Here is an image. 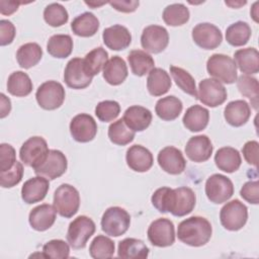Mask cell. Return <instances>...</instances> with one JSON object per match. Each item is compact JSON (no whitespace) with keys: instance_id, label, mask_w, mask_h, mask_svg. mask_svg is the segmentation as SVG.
I'll return each instance as SVG.
<instances>
[{"instance_id":"37","label":"cell","mask_w":259,"mask_h":259,"mask_svg":"<svg viewBox=\"0 0 259 259\" xmlns=\"http://www.w3.org/2000/svg\"><path fill=\"white\" fill-rule=\"evenodd\" d=\"M47 51L54 58H67L73 51V39L69 34H54L48 40Z\"/></svg>"},{"instance_id":"7","label":"cell","mask_w":259,"mask_h":259,"mask_svg":"<svg viewBox=\"0 0 259 259\" xmlns=\"http://www.w3.org/2000/svg\"><path fill=\"white\" fill-rule=\"evenodd\" d=\"M248 208L239 199L227 202L220 211L222 226L228 231H239L247 223Z\"/></svg>"},{"instance_id":"51","label":"cell","mask_w":259,"mask_h":259,"mask_svg":"<svg viewBox=\"0 0 259 259\" xmlns=\"http://www.w3.org/2000/svg\"><path fill=\"white\" fill-rule=\"evenodd\" d=\"M15 33V26L11 21L7 19L0 20V45L2 47L10 45L14 39Z\"/></svg>"},{"instance_id":"3","label":"cell","mask_w":259,"mask_h":259,"mask_svg":"<svg viewBox=\"0 0 259 259\" xmlns=\"http://www.w3.org/2000/svg\"><path fill=\"white\" fill-rule=\"evenodd\" d=\"M207 73L213 79L226 83L233 84L237 81V66L234 60L224 54H213L206 62Z\"/></svg>"},{"instance_id":"52","label":"cell","mask_w":259,"mask_h":259,"mask_svg":"<svg viewBox=\"0 0 259 259\" xmlns=\"http://www.w3.org/2000/svg\"><path fill=\"white\" fill-rule=\"evenodd\" d=\"M258 150L259 144L257 141H249L242 148V153L246 162L256 168L258 165Z\"/></svg>"},{"instance_id":"15","label":"cell","mask_w":259,"mask_h":259,"mask_svg":"<svg viewBox=\"0 0 259 259\" xmlns=\"http://www.w3.org/2000/svg\"><path fill=\"white\" fill-rule=\"evenodd\" d=\"M191 35L193 41L204 50L217 49L223 40L221 29L209 22L196 24L192 29Z\"/></svg>"},{"instance_id":"38","label":"cell","mask_w":259,"mask_h":259,"mask_svg":"<svg viewBox=\"0 0 259 259\" xmlns=\"http://www.w3.org/2000/svg\"><path fill=\"white\" fill-rule=\"evenodd\" d=\"M107 61L108 53L101 47L95 48L90 51L83 59L84 70L90 77L93 78L103 69Z\"/></svg>"},{"instance_id":"17","label":"cell","mask_w":259,"mask_h":259,"mask_svg":"<svg viewBox=\"0 0 259 259\" xmlns=\"http://www.w3.org/2000/svg\"><path fill=\"white\" fill-rule=\"evenodd\" d=\"M64 81L72 89H84L91 84L92 77L85 72L83 59L73 58L67 63L64 71Z\"/></svg>"},{"instance_id":"28","label":"cell","mask_w":259,"mask_h":259,"mask_svg":"<svg viewBox=\"0 0 259 259\" xmlns=\"http://www.w3.org/2000/svg\"><path fill=\"white\" fill-rule=\"evenodd\" d=\"M235 64L246 75L257 74L259 71V53L255 48L240 49L234 54Z\"/></svg>"},{"instance_id":"27","label":"cell","mask_w":259,"mask_h":259,"mask_svg":"<svg viewBox=\"0 0 259 259\" xmlns=\"http://www.w3.org/2000/svg\"><path fill=\"white\" fill-rule=\"evenodd\" d=\"M127 77V67L122 58L113 56L103 67L104 80L113 86L120 85Z\"/></svg>"},{"instance_id":"9","label":"cell","mask_w":259,"mask_h":259,"mask_svg":"<svg viewBox=\"0 0 259 259\" xmlns=\"http://www.w3.org/2000/svg\"><path fill=\"white\" fill-rule=\"evenodd\" d=\"M49 151L47 141L42 137L34 136L22 144L19 157L26 166L35 169L45 161Z\"/></svg>"},{"instance_id":"50","label":"cell","mask_w":259,"mask_h":259,"mask_svg":"<svg viewBox=\"0 0 259 259\" xmlns=\"http://www.w3.org/2000/svg\"><path fill=\"white\" fill-rule=\"evenodd\" d=\"M240 195L247 202L252 204L259 203V183L258 181H248L246 182L241 190Z\"/></svg>"},{"instance_id":"21","label":"cell","mask_w":259,"mask_h":259,"mask_svg":"<svg viewBox=\"0 0 259 259\" xmlns=\"http://www.w3.org/2000/svg\"><path fill=\"white\" fill-rule=\"evenodd\" d=\"M57 218V210L55 206L49 203H42L33 207L28 215L30 227L38 232L49 230L55 223Z\"/></svg>"},{"instance_id":"10","label":"cell","mask_w":259,"mask_h":259,"mask_svg":"<svg viewBox=\"0 0 259 259\" xmlns=\"http://www.w3.org/2000/svg\"><path fill=\"white\" fill-rule=\"evenodd\" d=\"M205 194L213 203L220 204L226 202L234 194L233 182L223 174H212L206 179Z\"/></svg>"},{"instance_id":"13","label":"cell","mask_w":259,"mask_h":259,"mask_svg":"<svg viewBox=\"0 0 259 259\" xmlns=\"http://www.w3.org/2000/svg\"><path fill=\"white\" fill-rule=\"evenodd\" d=\"M169 44V34L164 26L152 24L144 28L141 35V45L146 52L159 54Z\"/></svg>"},{"instance_id":"32","label":"cell","mask_w":259,"mask_h":259,"mask_svg":"<svg viewBox=\"0 0 259 259\" xmlns=\"http://www.w3.org/2000/svg\"><path fill=\"white\" fill-rule=\"evenodd\" d=\"M99 28V20L97 17L91 12H84L76 16L72 23L71 29L72 31L82 37H89L94 35Z\"/></svg>"},{"instance_id":"54","label":"cell","mask_w":259,"mask_h":259,"mask_svg":"<svg viewBox=\"0 0 259 259\" xmlns=\"http://www.w3.org/2000/svg\"><path fill=\"white\" fill-rule=\"evenodd\" d=\"M22 2H17V1H5L1 0L0 1V12L3 15H10L13 12L17 11L18 6Z\"/></svg>"},{"instance_id":"30","label":"cell","mask_w":259,"mask_h":259,"mask_svg":"<svg viewBox=\"0 0 259 259\" xmlns=\"http://www.w3.org/2000/svg\"><path fill=\"white\" fill-rule=\"evenodd\" d=\"M149 255V248L139 239L125 238L118 243L117 256L123 259H146Z\"/></svg>"},{"instance_id":"25","label":"cell","mask_w":259,"mask_h":259,"mask_svg":"<svg viewBox=\"0 0 259 259\" xmlns=\"http://www.w3.org/2000/svg\"><path fill=\"white\" fill-rule=\"evenodd\" d=\"M251 115V108L245 100H234L229 102L224 109L225 119L232 126L244 125Z\"/></svg>"},{"instance_id":"35","label":"cell","mask_w":259,"mask_h":259,"mask_svg":"<svg viewBox=\"0 0 259 259\" xmlns=\"http://www.w3.org/2000/svg\"><path fill=\"white\" fill-rule=\"evenodd\" d=\"M42 57V50L36 42H26L19 47L16 53L18 65L23 69H29L35 66Z\"/></svg>"},{"instance_id":"58","label":"cell","mask_w":259,"mask_h":259,"mask_svg":"<svg viewBox=\"0 0 259 259\" xmlns=\"http://www.w3.org/2000/svg\"><path fill=\"white\" fill-rule=\"evenodd\" d=\"M88 6H91V7H93V8H95L96 6L98 7V6H100V5H103V4H105L106 2H101V3H96V2H85Z\"/></svg>"},{"instance_id":"16","label":"cell","mask_w":259,"mask_h":259,"mask_svg":"<svg viewBox=\"0 0 259 259\" xmlns=\"http://www.w3.org/2000/svg\"><path fill=\"white\" fill-rule=\"evenodd\" d=\"M70 133L75 141L88 143L92 141L97 134V123L90 114L79 113L75 115L70 122Z\"/></svg>"},{"instance_id":"46","label":"cell","mask_w":259,"mask_h":259,"mask_svg":"<svg viewBox=\"0 0 259 259\" xmlns=\"http://www.w3.org/2000/svg\"><path fill=\"white\" fill-rule=\"evenodd\" d=\"M41 256L45 258L66 259L70 256L69 244L59 239L51 240L44 245Z\"/></svg>"},{"instance_id":"33","label":"cell","mask_w":259,"mask_h":259,"mask_svg":"<svg viewBox=\"0 0 259 259\" xmlns=\"http://www.w3.org/2000/svg\"><path fill=\"white\" fill-rule=\"evenodd\" d=\"M127 61L132 73L139 77L150 73L154 69L155 65V61L152 56L142 50L131 51L127 56Z\"/></svg>"},{"instance_id":"39","label":"cell","mask_w":259,"mask_h":259,"mask_svg":"<svg viewBox=\"0 0 259 259\" xmlns=\"http://www.w3.org/2000/svg\"><path fill=\"white\" fill-rule=\"evenodd\" d=\"M251 33V27L247 22L237 21L226 29V40L233 47H242L249 41Z\"/></svg>"},{"instance_id":"29","label":"cell","mask_w":259,"mask_h":259,"mask_svg":"<svg viewBox=\"0 0 259 259\" xmlns=\"http://www.w3.org/2000/svg\"><path fill=\"white\" fill-rule=\"evenodd\" d=\"M217 167L227 173L237 171L242 163V158L239 151L232 147H223L219 149L214 155Z\"/></svg>"},{"instance_id":"4","label":"cell","mask_w":259,"mask_h":259,"mask_svg":"<svg viewBox=\"0 0 259 259\" xmlns=\"http://www.w3.org/2000/svg\"><path fill=\"white\" fill-rule=\"evenodd\" d=\"M54 206L61 217L72 218L80 206L79 191L70 184H61L54 193Z\"/></svg>"},{"instance_id":"1","label":"cell","mask_w":259,"mask_h":259,"mask_svg":"<svg viewBox=\"0 0 259 259\" xmlns=\"http://www.w3.org/2000/svg\"><path fill=\"white\" fill-rule=\"evenodd\" d=\"M154 207L162 213L170 212L174 217H184L190 213L196 202L194 191L186 186L178 188L160 187L151 197Z\"/></svg>"},{"instance_id":"8","label":"cell","mask_w":259,"mask_h":259,"mask_svg":"<svg viewBox=\"0 0 259 259\" xmlns=\"http://www.w3.org/2000/svg\"><path fill=\"white\" fill-rule=\"evenodd\" d=\"M66 92L63 85L54 80L46 81L40 84L35 93L38 105L46 110L59 108L63 104Z\"/></svg>"},{"instance_id":"26","label":"cell","mask_w":259,"mask_h":259,"mask_svg":"<svg viewBox=\"0 0 259 259\" xmlns=\"http://www.w3.org/2000/svg\"><path fill=\"white\" fill-rule=\"evenodd\" d=\"M209 120V111L201 105H192L186 109L182 121L184 126L190 132H200L204 130Z\"/></svg>"},{"instance_id":"14","label":"cell","mask_w":259,"mask_h":259,"mask_svg":"<svg viewBox=\"0 0 259 259\" xmlns=\"http://www.w3.org/2000/svg\"><path fill=\"white\" fill-rule=\"evenodd\" d=\"M68 167V161L61 151L50 150L45 161L34 169L36 175L54 180L62 176Z\"/></svg>"},{"instance_id":"23","label":"cell","mask_w":259,"mask_h":259,"mask_svg":"<svg viewBox=\"0 0 259 259\" xmlns=\"http://www.w3.org/2000/svg\"><path fill=\"white\" fill-rule=\"evenodd\" d=\"M125 160L127 166L136 172H147L154 163L152 153L141 145H134L126 151Z\"/></svg>"},{"instance_id":"22","label":"cell","mask_w":259,"mask_h":259,"mask_svg":"<svg viewBox=\"0 0 259 259\" xmlns=\"http://www.w3.org/2000/svg\"><path fill=\"white\" fill-rule=\"evenodd\" d=\"M104 45L112 51H121L126 49L132 42L130 30L120 24H114L106 27L102 32Z\"/></svg>"},{"instance_id":"31","label":"cell","mask_w":259,"mask_h":259,"mask_svg":"<svg viewBox=\"0 0 259 259\" xmlns=\"http://www.w3.org/2000/svg\"><path fill=\"white\" fill-rule=\"evenodd\" d=\"M172 85L169 74L162 68H154L147 78V89L153 96L167 93Z\"/></svg>"},{"instance_id":"47","label":"cell","mask_w":259,"mask_h":259,"mask_svg":"<svg viewBox=\"0 0 259 259\" xmlns=\"http://www.w3.org/2000/svg\"><path fill=\"white\" fill-rule=\"evenodd\" d=\"M120 112V105L114 100L100 101L95 107V114L100 121L108 122L114 120Z\"/></svg>"},{"instance_id":"34","label":"cell","mask_w":259,"mask_h":259,"mask_svg":"<svg viewBox=\"0 0 259 259\" xmlns=\"http://www.w3.org/2000/svg\"><path fill=\"white\" fill-rule=\"evenodd\" d=\"M183 108L181 100L173 95H169L159 99L155 106V111L157 115L167 121L176 119L181 113Z\"/></svg>"},{"instance_id":"57","label":"cell","mask_w":259,"mask_h":259,"mask_svg":"<svg viewBox=\"0 0 259 259\" xmlns=\"http://www.w3.org/2000/svg\"><path fill=\"white\" fill-rule=\"evenodd\" d=\"M258 4H259L258 2H255V3L253 4L252 8H251V11H250V13H251L253 19H254L256 22H258V19H257V16H258V13H257V5H258Z\"/></svg>"},{"instance_id":"53","label":"cell","mask_w":259,"mask_h":259,"mask_svg":"<svg viewBox=\"0 0 259 259\" xmlns=\"http://www.w3.org/2000/svg\"><path fill=\"white\" fill-rule=\"evenodd\" d=\"M108 3L115 10L123 13H131L136 11V9L140 5V2L137 0H118V1H109Z\"/></svg>"},{"instance_id":"44","label":"cell","mask_w":259,"mask_h":259,"mask_svg":"<svg viewBox=\"0 0 259 259\" xmlns=\"http://www.w3.org/2000/svg\"><path fill=\"white\" fill-rule=\"evenodd\" d=\"M237 87L240 93L251 100L252 105L257 109L259 97V84L256 78L249 75H241L237 80Z\"/></svg>"},{"instance_id":"2","label":"cell","mask_w":259,"mask_h":259,"mask_svg":"<svg viewBox=\"0 0 259 259\" xmlns=\"http://www.w3.org/2000/svg\"><path fill=\"white\" fill-rule=\"evenodd\" d=\"M212 228L210 223L202 217L194 215L183 220L177 229L178 239L191 247L205 245L211 238Z\"/></svg>"},{"instance_id":"20","label":"cell","mask_w":259,"mask_h":259,"mask_svg":"<svg viewBox=\"0 0 259 259\" xmlns=\"http://www.w3.org/2000/svg\"><path fill=\"white\" fill-rule=\"evenodd\" d=\"M49 188V179L37 175L24 182L21 188V198L28 204L39 202L46 197Z\"/></svg>"},{"instance_id":"24","label":"cell","mask_w":259,"mask_h":259,"mask_svg":"<svg viewBox=\"0 0 259 259\" xmlns=\"http://www.w3.org/2000/svg\"><path fill=\"white\" fill-rule=\"evenodd\" d=\"M152 112L141 105H133L125 109L123 113V121L135 133L143 132L151 124Z\"/></svg>"},{"instance_id":"42","label":"cell","mask_w":259,"mask_h":259,"mask_svg":"<svg viewBox=\"0 0 259 259\" xmlns=\"http://www.w3.org/2000/svg\"><path fill=\"white\" fill-rule=\"evenodd\" d=\"M114 242L103 235L96 236L89 247V254L94 259L111 258L114 254Z\"/></svg>"},{"instance_id":"41","label":"cell","mask_w":259,"mask_h":259,"mask_svg":"<svg viewBox=\"0 0 259 259\" xmlns=\"http://www.w3.org/2000/svg\"><path fill=\"white\" fill-rule=\"evenodd\" d=\"M108 138L111 143L118 146H125L134 141L135 132L132 131L122 118L110 123L108 127Z\"/></svg>"},{"instance_id":"45","label":"cell","mask_w":259,"mask_h":259,"mask_svg":"<svg viewBox=\"0 0 259 259\" xmlns=\"http://www.w3.org/2000/svg\"><path fill=\"white\" fill-rule=\"evenodd\" d=\"M44 19L49 25L59 27L68 21L69 14L62 4L51 3L44 10Z\"/></svg>"},{"instance_id":"56","label":"cell","mask_w":259,"mask_h":259,"mask_svg":"<svg viewBox=\"0 0 259 259\" xmlns=\"http://www.w3.org/2000/svg\"><path fill=\"white\" fill-rule=\"evenodd\" d=\"M227 5H229L230 7L232 8H237V7H240L242 5H245L247 2L246 1H238V2H234V1H226L225 2Z\"/></svg>"},{"instance_id":"40","label":"cell","mask_w":259,"mask_h":259,"mask_svg":"<svg viewBox=\"0 0 259 259\" xmlns=\"http://www.w3.org/2000/svg\"><path fill=\"white\" fill-rule=\"evenodd\" d=\"M189 10L182 3H173L165 7L162 17L164 22L170 26H180L189 20Z\"/></svg>"},{"instance_id":"6","label":"cell","mask_w":259,"mask_h":259,"mask_svg":"<svg viewBox=\"0 0 259 259\" xmlns=\"http://www.w3.org/2000/svg\"><path fill=\"white\" fill-rule=\"evenodd\" d=\"M95 223L86 215H79L70 223L67 241L73 249H83L95 233Z\"/></svg>"},{"instance_id":"11","label":"cell","mask_w":259,"mask_h":259,"mask_svg":"<svg viewBox=\"0 0 259 259\" xmlns=\"http://www.w3.org/2000/svg\"><path fill=\"white\" fill-rule=\"evenodd\" d=\"M227 95V90L220 81L213 78H206L201 80L198 84L196 99L204 105L217 107L226 101Z\"/></svg>"},{"instance_id":"36","label":"cell","mask_w":259,"mask_h":259,"mask_svg":"<svg viewBox=\"0 0 259 259\" xmlns=\"http://www.w3.org/2000/svg\"><path fill=\"white\" fill-rule=\"evenodd\" d=\"M7 90L11 95L24 97L32 91V82L26 73L22 71H15L8 77Z\"/></svg>"},{"instance_id":"12","label":"cell","mask_w":259,"mask_h":259,"mask_svg":"<svg viewBox=\"0 0 259 259\" xmlns=\"http://www.w3.org/2000/svg\"><path fill=\"white\" fill-rule=\"evenodd\" d=\"M148 239L153 246L168 247L175 241V228L172 221L166 218L157 219L148 228Z\"/></svg>"},{"instance_id":"43","label":"cell","mask_w":259,"mask_h":259,"mask_svg":"<svg viewBox=\"0 0 259 259\" xmlns=\"http://www.w3.org/2000/svg\"><path fill=\"white\" fill-rule=\"evenodd\" d=\"M170 74L176 85L185 93L197 98V89L194 78L184 69L176 66H170Z\"/></svg>"},{"instance_id":"18","label":"cell","mask_w":259,"mask_h":259,"mask_svg":"<svg viewBox=\"0 0 259 259\" xmlns=\"http://www.w3.org/2000/svg\"><path fill=\"white\" fill-rule=\"evenodd\" d=\"M157 160L162 170L171 175L181 174L186 167V161L182 152L172 146L163 148L159 152Z\"/></svg>"},{"instance_id":"5","label":"cell","mask_w":259,"mask_h":259,"mask_svg":"<svg viewBox=\"0 0 259 259\" xmlns=\"http://www.w3.org/2000/svg\"><path fill=\"white\" fill-rule=\"evenodd\" d=\"M131 215L122 207H108L101 218L102 231L111 237H119L123 235L130 228Z\"/></svg>"},{"instance_id":"48","label":"cell","mask_w":259,"mask_h":259,"mask_svg":"<svg viewBox=\"0 0 259 259\" xmlns=\"http://www.w3.org/2000/svg\"><path fill=\"white\" fill-rule=\"evenodd\" d=\"M23 176V166L20 162L16 161L15 165L7 170L0 171V184L3 188H11L17 185Z\"/></svg>"},{"instance_id":"19","label":"cell","mask_w":259,"mask_h":259,"mask_svg":"<svg viewBox=\"0 0 259 259\" xmlns=\"http://www.w3.org/2000/svg\"><path fill=\"white\" fill-rule=\"evenodd\" d=\"M213 146L210 139L205 135L191 137L185 146V154L189 160L201 163L207 161L212 154Z\"/></svg>"},{"instance_id":"49","label":"cell","mask_w":259,"mask_h":259,"mask_svg":"<svg viewBox=\"0 0 259 259\" xmlns=\"http://www.w3.org/2000/svg\"><path fill=\"white\" fill-rule=\"evenodd\" d=\"M16 163V153L14 148L9 144L0 145V171L11 169Z\"/></svg>"},{"instance_id":"55","label":"cell","mask_w":259,"mask_h":259,"mask_svg":"<svg viewBox=\"0 0 259 259\" xmlns=\"http://www.w3.org/2000/svg\"><path fill=\"white\" fill-rule=\"evenodd\" d=\"M0 97H1V107H0V117L1 118H4L5 116H7L11 110V102H10V99L7 98L5 96L4 93H1L0 94Z\"/></svg>"}]
</instances>
